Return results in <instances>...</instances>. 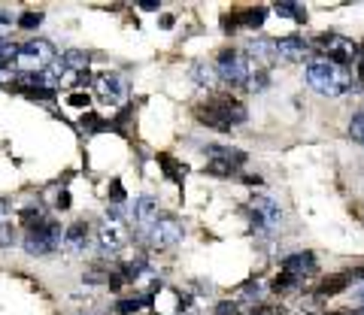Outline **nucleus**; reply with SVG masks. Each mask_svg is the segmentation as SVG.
Instances as JSON below:
<instances>
[{"mask_svg":"<svg viewBox=\"0 0 364 315\" xmlns=\"http://www.w3.org/2000/svg\"><path fill=\"white\" fill-rule=\"evenodd\" d=\"M306 82H310V88H316L318 94L340 97L355 85V79H352V70L334 64L331 58H325V55H318V58L306 61Z\"/></svg>","mask_w":364,"mask_h":315,"instance_id":"obj_1","label":"nucleus"},{"mask_svg":"<svg viewBox=\"0 0 364 315\" xmlns=\"http://www.w3.org/2000/svg\"><path fill=\"white\" fill-rule=\"evenodd\" d=\"M198 118L215 131H231L234 125H243L246 121V106L228 94H215L203 106H198Z\"/></svg>","mask_w":364,"mask_h":315,"instance_id":"obj_2","label":"nucleus"},{"mask_svg":"<svg viewBox=\"0 0 364 315\" xmlns=\"http://www.w3.org/2000/svg\"><path fill=\"white\" fill-rule=\"evenodd\" d=\"M55 64H58V55H55V46L49 40H28L25 46H18L16 70L21 73H46Z\"/></svg>","mask_w":364,"mask_h":315,"instance_id":"obj_3","label":"nucleus"},{"mask_svg":"<svg viewBox=\"0 0 364 315\" xmlns=\"http://www.w3.org/2000/svg\"><path fill=\"white\" fill-rule=\"evenodd\" d=\"M215 73H219V82L231 85V88H246L249 79H252L255 67L252 61L246 58V52H237V49H225L215 61Z\"/></svg>","mask_w":364,"mask_h":315,"instance_id":"obj_4","label":"nucleus"},{"mask_svg":"<svg viewBox=\"0 0 364 315\" xmlns=\"http://www.w3.org/2000/svg\"><path fill=\"white\" fill-rule=\"evenodd\" d=\"M25 252L31 258H43V255H52V252H58L61 245H64V231H61V224L58 221H43L37 224V228H31L25 233Z\"/></svg>","mask_w":364,"mask_h":315,"instance_id":"obj_5","label":"nucleus"},{"mask_svg":"<svg viewBox=\"0 0 364 315\" xmlns=\"http://www.w3.org/2000/svg\"><path fill=\"white\" fill-rule=\"evenodd\" d=\"M119 209H122V206H109L104 224H100L97 233H95L97 249L104 252V255H116L122 245L128 243V224H124V219H122Z\"/></svg>","mask_w":364,"mask_h":315,"instance_id":"obj_6","label":"nucleus"},{"mask_svg":"<svg viewBox=\"0 0 364 315\" xmlns=\"http://www.w3.org/2000/svg\"><path fill=\"white\" fill-rule=\"evenodd\" d=\"M316 46L325 52V58H331L334 64L346 67V70H352V67L358 64V55H361L355 40H346V37H340V33H322V37L316 40Z\"/></svg>","mask_w":364,"mask_h":315,"instance_id":"obj_7","label":"nucleus"},{"mask_svg":"<svg viewBox=\"0 0 364 315\" xmlns=\"http://www.w3.org/2000/svg\"><path fill=\"white\" fill-rule=\"evenodd\" d=\"M207 173L213 176H231L246 164V152L231 149V145H207Z\"/></svg>","mask_w":364,"mask_h":315,"instance_id":"obj_8","label":"nucleus"},{"mask_svg":"<svg viewBox=\"0 0 364 315\" xmlns=\"http://www.w3.org/2000/svg\"><path fill=\"white\" fill-rule=\"evenodd\" d=\"M152 309L155 315H188L191 312V297H186L176 288L158 285L152 294Z\"/></svg>","mask_w":364,"mask_h":315,"instance_id":"obj_9","label":"nucleus"},{"mask_svg":"<svg viewBox=\"0 0 364 315\" xmlns=\"http://www.w3.org/2000/svg\"><path fill=\"white\" fill-rule=\"evenodd\" d=\"M182 236H186L182 221L173 219V216H161L155 221V228L149 231V243L155 245V249H173L176 243H182Z\"/></svg>","mask_w":364,"mask_h":315,"instance_id":"obj_10","label":"nucleus"},{"mask_svg":"<svg viewBox=\"0 0 364 315\" xmlns=\"http://www.w3.org/2000/svg\"><path fill=\"white\" fill-rule=\"evenodd\" d=\"M249 216H252V231L258 233H264L270 228H277V221H279V204L277 200H270V197H252V204H249Z\"/></svg>","mask_w":364,"mask_h":315,"instance_id":"obj_11","label":"nucleus"},{"mask_svg":"<svg viewBox=\"0 0 364 315\" xmlns=\"http://www.w3.org/2000/svg\"><path fill=\"white\" fill-rule=\"evenodd\" d=\"M95 92L100 100H109V104H122L128 97V82L119 73H100L95 79Z\"/></svg>","mask_w":364,"mask_h":315,"instance_id":"obj_12","label":"nucleus"},{"mask_svg":"<svg viewBox=\"0 0 364 315\" xmlns=\"http://www.w3.org/2000/svg\"><path fill=\"white\" fill-rule=\"evenodd\" d=\"M158 219H161V216H158V200L149 197V194L136 197V204H134V221H136V228H140L143 233H149L155 228Z\"/></svg>","mask_w":364,"mask_h":315,"instance_id":"obj_13","label":"nucleus"},{"mask_svg":"<svg viewBox=\"0 0 364 315\" xmlns=\"http://www.w3.org/2000/svg\"><path fill=\"white\" fill-rule=\"evenodd\" d=\"M316 270H318V264H316L313 252H298V255H289L286 261H282V273L298 276L301 282H304V276H313Z\"/></svg>","mask_w":364,"mask_h":315,"instance_id":"obj_14","label":"nucleus"},{"mask_svg":"<svg viewBox=\"0 0 364 315\" xmlns=\"http://www.w3.org/2000/svg\"><path fill=\"white\" fill-rule=\"evenodd\" d=\"M88 243H91V231L85 221H76L64 231V249L73 252V255H85L88 252Z\"/></svg>","mask_w":364,"mask_h":315,"instance_id":"obj_15","label":"nucleus"},{"mask_svg":"<svg viewBox=\"0 0 364 315\" xmlns=\"http://www.w3.org/2000/svg\"><path fill=\"white\" fill-rule=\"evenodd\" d=\"M306 52H310V43H306L304 37H282V40H277V58H282V61L298 64V61L306 58Z\"/></svg>","mask_w":364,"mask_h":315,"instance_id":"obj_16","label":"nucleus"},{"mask_svg":"<svg viewBox=\"0 0 364 315\" xmlns=\"http://www.w3.org/2000/svg\"><path fill=\"white\" fill-rule=\"evenodd\" d=\"M246 58L252 61L255 70H264V67L273 64V58H277V43H267V40H252L246 49Z\"/></svg>","mask_w":364,"mask_h":315,"instance_id":"obj_17","label":"nucleus"},{"mask_svg":"<svg viewBox=\"0 0 364 315\" xmlns=\"http://www.w3.org/2000/svg\"><path fill=\"white\" fill-rule=\"evenodd\" d=\"M88 64H91V58H88V52H82V49H67L61 55V67L64 70H70V73H88Z\"/></svg>","mask_w":364,"mask_h":315,"instance_id":"obj_18","label":"nucleus"},{"mask_svg":"<svg viewBox=\"0 0 364 315\" xmlns=\"http://www.w3.org/2000/svg\"><path fill=\"white\" fill-rule=\"evenodd\" d=\"M349 273L346 276H331V279H325L322 285H318V297H334V294H340V291H346L349 288Z\"/></svg>","mask_w":364,"mask_h":315,"instance_id":"obj_19","label":"nucleus"},{"mask_svg":"<svg viewBox=\"0 0 364 315\" xmlns=\"http://www.w3.org/2000/svg\"><path fill=\"white\" fill-rule=\"evenodd\" d=\"M195 79L200 88H215L219 85V73H215V64H195Z\"/></svg>","mask_w":364,"mask_h":315,"instance_id":"obj_20","label":"nucleus"},{"mask_svg":"<svg viewBox=\"0 0 364 315\" xmlns=\"http://www.w3.org/2000/svg\"><path fill=\"white\" fill-rule=\"evenodd\" d=\"M277 13L282 16V18H294V21H306V9L301 6V4H291V0H279L277 6Z\"/></svg>","mask_w":364,"mask_h":315,"instance_id":"obj_21","label":"nucleus"},{"mask_svg":"<svg viewBox=\"0 0 364 315\" xmlns=\"http://www.w3.org/2000/svg\"><path fill=\"white\" fill-rule=\"evenodd\" d=\"M18 243V228L9 219H0V249H13Z\"/></svg>","mask_w":364,"mask_h":315,"instance_id":"obj_22","label":"nucleus"},{"mask_svg":"<svg viewBox=\"0 0 364 315\" xmlns=\"http://www.w3.org/2000/svg\"><path fill=\"white\" fill-rule=\"evenodd\" d=\"M143 306H152V294H140V297L122 300L119 303V315H134V312H140Z\"/></svg>","mask_w":364,"mask_h":315,"instance_id":"obj_23","label":"nucleus"},{"mask_svg":"<svg viewBox=\"0 0 364 315\" xmlns=\"http://www.w3.org/2000/svg\"><path fill=\"white\" fill-rule=\"evenodd\" d=\"M21 224H25V231H31V228H37V224H43V221H49V216L40 209V206H28V209H21Z\"/></svg>","mask_w":364,"mask_h":315,"instance_id":"obj_24","label":"nucleus"},{"mask_svg":"<svg viewBox=\"0 0 364 315\" xmlns=\"http://www.w3.org/2000/svg\"><path fill=\"white\" fill-rule=\"evenodd\" d=\"M264 21H267V9H264V6L246 9V13L240 16V25H246V28H261Z\"/></svg>","mask_w":364,"mask_h":315,"instance_id":"obj_25","label":"nucleus"},{"mask_svg":"<svg viewBox=\"0 0 364 315\" xmlns=\"http://www.w3.org/2000/svg\"><path fill=\"white\" fill-rule=\"evenodd\" d=\"M298 285H301V279L291 276V273H279L273 279V291H279V294H289V291H294Z\"/></svg>","mask_w":364,"mask_h":315,"instance_id":"obj_26","label":"nucleus"},{"mask_svg":"<svg viewBox=\"0 0 364 315\" xmlns=\"http://www.w3.org/2000/svg\"><path fill=\"white\" fill-rule=\"evenodd\" d=\"M270 85V76H267V70H255L252 73V79H249V92H255V94H261V92H264V88Z\"/></svg>","mask_w":364,"mask_h":315,"instance_id":"obj_27","label":"nucleus"},{"mask_svg":"<svg viewBox=\"0 0 364 315\" xmlns=\"http://www.w3.org/2000/svg\"><path fill=\"white\" fill-rule=\"evenodd\" d=\"M349 140L364 143V112H358V116H352V121H349Z\"/></svg>","mask_w":364,"mask_h":315,"instance_id":"obj_28","label":"nucleus"},{"mask_svg":"<svg viewBox=\"0 0 364 315\" xmlns=\"http://www.w3.org/2000/svg\"><path fill=\"white\" fill-rule=\"evenodd\" d=\"M40 25H43V13H21L18 18V28H25V31H33Z\"/></svg>","mask_w":364,"mask_h":315,"instance_id":"obj_29","label":"nucleus"},{"mask_svg":"<svg viewBox=\"0 0 364 315\" xmlns=\"http://www.w3.org/2000/svg\"><path fill=\"white\" fill-rule=\"evenodd\" d=\"M13 25H18V21H13V16H9V13H0V43L9 40V33H13Z\"/></svg>","mask_w":364,"mask_h":315,"instance_id":"obj_30","label":"nucleus"},{"mask_svg":"<svg viewBox=\"0 0 364 315\" xmlns=\"http://www.w3.org/2000/svg\"><path fill=\"white\" fill-rule=\"evenodd\" d=\"M215 315H240V306H237V300H222L215 306Z\"/></svg>","mask_w":364,"mask_h":315,"instance_id":"obj_31","label":"nucleus"},{"mask_svg":"<svg viewBox=\"0 0 364 315\" xmlns=\"http://www.w3.org/2000/svg\"><path fill=\"white\" fill-rule=\"evenodd\" d=\"M258 291H261L258 282H249V285H243L240 291H237V297H258Z\"/></svg>","mask_w":364,"mask_h":315,"instance_id":"obj_32","label":"nucleus"},{"mask_svg":"<svg viewBox=\"0 0 364 315\" xmlns=\"http://www.w3.org/2000/svg\"><path fill=\"white\" fill-rule=\"evenodd\" d=\"M16 73L13 70H9V67H0V85H9V82H16Z\"/></svg>","mask_w":364,"mask_h":315,"instance_id":"obj_33","label":"nucleus"},{"mask_svg":"<svg viewBox=\"0 0 364 315\" xmlns=\"http://www.w3.org/2000/svg\"><path fill=\"white\" fill-rule=\"evenodd\" d=\"M279 312H282L279 306H255L252 309V315H279Z\"/></svg>","mask_w":364,"mask_h":315,"instance_id":"obj_34","label":"nucleus"},{"mask_svg":"<svg viewBox=\"0 0 364 315\" xmlns=\"http://www.w3.org/2000/svg\"><path fill=\"white\" fill-rule=\"evenodd\" d=\"M70 106H88V97L85 94H70V100H67Z\"/></svg>","mask_w":364,"mask_h":315,"instance_id":"obj_35","label":"nucleus"},{"mask_svg":"<svg viewBox=\"0 0 364 315\" xmlns=\"http://www.w3.org/2000/svg\"><path fill=\"white\" fill-rule=\"evenodd\" d=\"M246 185L255 188V185H261V179H258V176H246Z\"/></svg>","mask_w":364,"mask_h":315,"instance_id":"obj_36","label":"nucleus"},{"mask_svg":"<svg viewBox=\"0 0 364 315\" xmlns=\"http://www.w3.org/2000/svg\"><path fill=\"white\" fill-rule=\"evenodd\" d=\"M355 297L361 300V309H364V285H358V288H355Z\"/></svg>","mask_w":364,"mask_h":315,"instance_id":"obj_37","label":"nucleus"},{"mask_svg":"<svg viewBox=\"0 0 364 315\" xmlns=\"http://www.w3.org/2000/svg\"><path fill=\"white\" fill-rule=\"evenodd\" d=\"M0 206H4V204H0Z\"/></svg>","mask_w":364,"mask_h":315,"instance_id":"obj_38","label":"nucleus"}]
</instances>
